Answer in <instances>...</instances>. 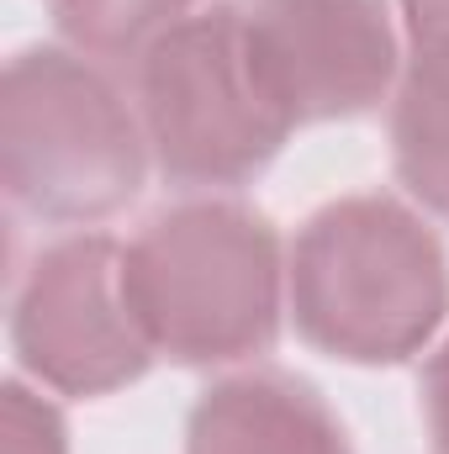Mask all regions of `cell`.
I'll use <instances>...</instances> for the list:
<instances>
[{"mask_svg":"<svg viewBox=\"0 0 449 454\" xmlns=\"http://www.w3.org/2000/svg\"><path fill=\"white\" fill-rule=\"evenodd\" d=\"M0 454H69V428L59 407L21 380L0 391Z\"/></svg>","mask_w":449,"mask_h":454,"instance_id":"10","label":"cell"},{"mask_svg":"<svg viewBox=\"0 0 449 454\" xmlns=\"http://www.w3.org/2000/svg\"><path fill=\"white\" fill-rule=\"evenodd\" d=\"M148 137L112 80L64 48H27L0 85L5 196L43 223H101L148 175Z\"/></svg>","mask_w":449,"mask_h":454,"instance_id":"3","label":"cell"},{"mask_svg":"<svg viewBox=\"0 0 449 454\" xmlns=\"http://www.w3.org/2000/svg\"><path fill=\"white\" fill-rule=\"evenodd\" d=\"M248 64L291 127L370 112L397 80L386 0H232Z\"/></svg>","mask_w":449,"mask_h":454,"instance_id":"6","label":"cell"},{"mask_svg":"<svg viewBox=\"0 0 449 454\" xmlns=\"http://www.w3.org/2000/svg\"><path fill=\"white\" fill-rule=\"evenodd\" d=\"M423 412H429L434 450L449 454V339L434 348V359L423 370Z\"/></svg>","mask_w":449,"mask_h":454,"instance_id":"11","label":"cell"},{"mask_svg":"<svg viewBox=\"0 0 449 454\" xmlns=\"http://www.w3.org/2000/svg\"><path fill=\"white\" fill-rule=\"evenodd\" d=\"M196 0H53L59 32L85 59H143L164 32H175Z\"/></svg>","mask_w":449,"mask_h":454,"instance_id":"9","label":"cell"},{"mask_svg":"<svg viewBox=\"0 0 449 454\" xmlns=\"http://www.w3.org/2000/svg\"><path fill=\"white\" fill-rule=\"evenodd\" d=\"M185 454H354L334 407L291 375L248 370L217 380L185 423Z\"/></svg>","mask_w":449,"mask_h":454,"instance_id":"7","label":"cell"},{"mask_svg":"<svg viewBox=\"0 0 449 454\" xmlns=\"http://www.w3.org/2000/svg\"><path fill=\"white\" fill-rule=\"evenodd\" d=\"M122 259L127 248L106 232H75L32 259L11 312V348L37 386L106 396L159 354L132 312Z\"/></svg>","mask_w":449,"mask_h":454,"instance_id":"5","label":"cell"},{"mask_svg":"<svg viewBox=\"0 0 449 454\" xmlns=\"http://www.w3.org/2000/svg\"><path fill=\"white\" fill-rule=\"evenodd\" d=\"M413 43H449V0H402Z\"/></svg>","mask_w":449,"mask_h":454,"instance_id":"12","label":"cell"},{"mask_svg":"<svg viewBox=\"0 0 449 454\" xmlns=\"http://www.w3.org/2000/svg\"><path fill=\"white\" fill-rule=\"evenodd\" d=\"M296 333L343 364H397L449 312L445 243L391 196H343L296 232L286 264Z\"/></svg>","mask_w":449,"mask_h":454,"instance_id":"1","label":"cell"},{"mask_svg":"<svg viewBox=\"0 0 449 454\" xmlns=\"http://www.w3.org/2000/svg\"><path fill=\"white\" fill-rule=\"evenodd\" d=\"M138 121L175 185H243L286 143L291 121L259 85L238 5L185 16L138 59Z\"/></svg>","mask_w":449,"mask_h":454,"instance_id":"4","label":"cell"},{"mask_svg":"<svg viewBox=\"0 0 449 454\" xmlns=\"http://www.w3.org/2000/svg\"><path fill=\"white\" fill-rule=\"evenodd\" d=\"M127 296L159 354L232 364L280 328V238L238 201H180L127 243Z\"/></svg>","mask_w":449,"mask_h":454,"instance_id":"2","label":"cell"},{"mask_svg":"<svg viewBox=\"0 0 449 454\" xmlns=\"http://www.w3.org/2000/svg\"><path fill=\"white\" fill-rule=\"evenodd\" d=\"M391 153L402 185L449 217V43H413L391 106Z\"/></svg>","mask_w":449,"mask_h":454,"instance_id":"8","label":"cell"}]
</instances>
